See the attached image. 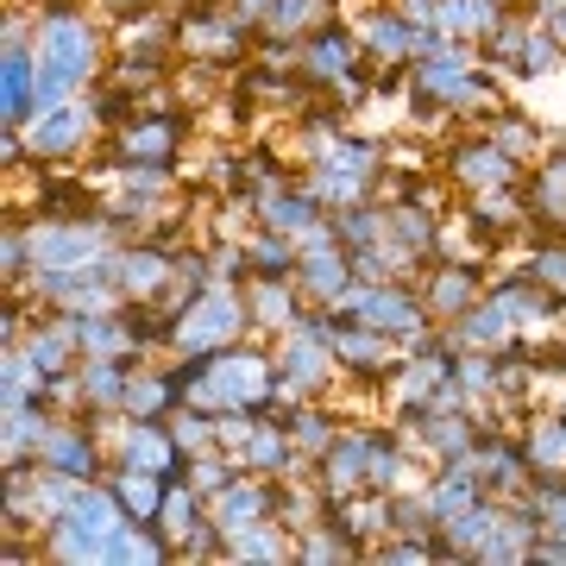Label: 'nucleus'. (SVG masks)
I'll list each match as a JSON object with an SVG mask.
<instances>
[{
    "label": "nucleus",
    "mask_w": 566,
    "mask_h": 566,
    "mask_svg": "<svg viewBox=\"0 0 566 566\" xmlns=\"http://www.w3.org/2000/svg\"><path fill=\"white\" fill-rule=\"evenodd\" d=\"M95 51H102V44H95V25L76 20L57 0L51 20H44V32H39V51H32V57H39V114L70 102L82 82L95 76Z\"/></svg>",
    "instance_id": "1"
},
{
    "label": "nucleus",
    "mask_w": 566,
    "mask_h": 566,
    "mask_svg": "<svg viewBox=\"0 0 566 566\" xmlns=\"http://www.w3.org/2000/svg\"><path fill=\"white\" fill-rule=\"evenodd\" d=\"M252 315V308L233 296V290H202L196 303H182L177 315V334L170 340L182 346V353H196V359H208V353H221L233 334H240V322Z\"/></svg>",
    "instance_id": "2"
},
{
    "label": "nucleus",
    "mask_w": 566,
    "mask_h": 566,
    "mask_svg": "<svg viewBox=\"0 0 566 566\" xmlns=\"http://www.w3.org/2000/svg\"><path fill=\"white\" fill-rule=\"evenodd\" d=\"M107 252V233L95 221H76V227H39V240H32V271L51 277V271H76V264H95Z\"/></svg>",
    "instance_id": "3"
},
{
    "label": "nucleus",
    "mask_w": 566,
    "mask_h": 566,
    "mask_svg": "<svg viewBox=\"0 0 566 566\" xmlns=\"http://www.w3.org/2000/svg\"><path fill=\"white\" fill-rule=\"evenodd\" d=\"M340 233H334V227H315V233H308L303 240V252H296V283H303L308 296H327V303H340V290H346V271H353V259H346L340 245Z\"/></svg>",
    "instance_id": "4"
},
{
    "label": "nucleus",
    "mask_w": 566,
    "mask_h": 566,
    "mask_svg": "<svg viewBox=\"0 0 566 566\" xmlns=\"http://www.w3.org/2000/svg\"><path fill=\"white\" fill-rule=\"evenodd\" d=\"M327 359H334V346L322 340V334H308V327H296L290 334V346H283V390L303 403V397H315V390L327 385Z\"/></svg>",
    "instance_id": "5"
},
{
    "label": "nucleus",
    "mask_w": 566,
    "mask_h": 566,
    "mask_svg": "<svg viewBox=\"0 0 566 566\" xmlns=\"http://www.w3.org/2000/svg\"><path fill=\"white\" fill-rule=\"evenodd\" d=\"M371 453H378L371 434H346V441L327 447V497H334V504H340V497H359V491L371 485Z\"/></svg>",
    "instance_id": "6"
},
{
    "label": "nucleus",
    "mask_w": 566,
    "mask_h": 566,
    "mask_svg": "<svg viewBox=\"0 0 566 566\" xmlns=\"http://www.w3.org/2000/svg\"><path fill=\"white\" fill-rule=\"evenodd\" d=\"M453 177L472 182V189H510V182H516V158H510L497 139L460 145V151H453Z\"/></svg>",
    "instance_id": "7"
},
{
    "label": "nucleus",
    "mask_w": 566,
    "mask_h": 566,
    "mask_svg": "<svg viewBox=\"0 0 566 566\" xmlns=\"http://www.w3.org/2000/svg\"><path fill=\"white\" fill-rule=\"evenodd\" d=\"M277 504L283 497L277 491H264V485H227L221 504H214V528H221V535H245V528H259Z\"/></svg>",
    "instance_id": "8"
},
{
    "label": "nucleus",
    "mask_w": 566,
    "mask_h": 566,
    "mask_svg": "<svg viewBox=\"0 0 566 566\" xmlns=\"http://www.w3.org/2000/svg\"><path fill=\"white\" fill-rule=\"evenodd\" d=\"M39 460H44V472H57V479H88V472H95V441L76 434V428H51L39 441Z\"/></svg>",
    "instance_id": "9"
},
{
    "label": "nucleus",
    "mask_w": 566,
    "mask_h": 566,
    "mask_svg": "<svg viewBox=\"0 0 566 566\" xmlns=\"http://www.w3.org/2000/svg\"><path fill=\"white\" fill-rule=\"evenodd\" d=\"M177 453H182L177 434L151 428V416L126 434V465H139V472H164V479H177Z\"/></svg>",
    "instance_id": "10"
},
{
    "label": "nucleus",
    "mask_w": 566,
    "mask_h": 566,
    "mask_svg": "<svg viewBox=\"0 0 566 566\" xmlns=\"http://www.w3.org/2000/svg\"><path fill=\"white\" fill-rule=\"evenodd\" d=\"M164 277H177V264L164 259V245H145V252H126L114 264V283H120L126 296H158Z\"/></svg>",
    "instance_id": "11"
},
{
    "label": "nucleus",
    "mask_w": 566,
    "mask_h": 566,
    "mask_svg": "<svg viewBox=\"0 0 566 566\" xmlns=\"http://www.w3.org/2000/svg\"><path fill=\"white\" fill-rule=\"evenodd\" d=\"M82 133H88V114H82V107H70V102L44 107V114H39V158H63V151H76Z\"/></svg>",
    "instance_id": "12"
},
{
    "label": "nucleus",
    "mask_w": 566,
    "mask_h": 566,
    "mask_svg": "<svg viewBox=\"0 0 566 566\" xmlns=\"http://www.w3.org/2000/svg\"><path fill=\"white\" fill-rule=\"evenodd\" d=\"M70 346H82V340H76V315H70V322L39 327L25 353H32V365H39V378H63V365H70Z\"/></svg>",
    "instance_id": "13"
},
{
    "label": "nucleus",
    "mask_w": 566,
    "mask_h": 566,
    "mask_svg": "<svg viewBox=\"0 0 566 566\" xmlns=\"http://www.w3.org/2000/svg\"><path fill=\"white\" fill-rule=\"evenodd\" d=\"M322 196H315V189H308V196H271V202H264V221H271V233H315V227H322Z\"/></svg>",
    "instance_id": "14"
},
{
    "label": "nucleus",
    "mask_w": 566,
    "mask_h": 566,
    "mask_svg": "<svg viewBox=\"0 0 566 566\" xmlns=\"http://www.w3.org/2000/svg\"><path fill=\"white\" fill-rule=\"evenodd\" d=\"M434 44V25H403V20H390V13H371V51L378 57H409V51H428Z\"/></svg>",
    "instance_id": "15"
},
{
    "label": "nucleus",
    "mask_w": 566,
    "mask_h": 566,
    "mask_svg": "<svg viewBox=\"0 0 566 566\" xmlns=\"http://www.w3.org/2000/svg\"><path fill=\"white\" fill-rule=\"evenodd\" d=\"M245 308L259 315V327H290V322H303V315H296V303H290V290H283V277H264V271H259V283L245 290Z\"/></svg>",
    "instance_id": "16"
},
{
    "label": "nucleus",
    "mask_w": 566,
    "mask_h": 566,
    "mask_svg": "<svg viewBox=\"0 0 566 566\" xmlns=\"http://www.w3.org/2000/svg\"><path fill=\"white\" fill-rule=\"evenodd\" d=\"M114 491L126 497V510H133L139 523H158V510H164V472H139V465H126Z\"/></svg>",
    "instance_id": "17"
},
{
    "label": "nucleus",
    "mask_w": 566,
    "mask_h": 566,
    "mask_svg": "<svg viewBox=\"0 0 566 566\" xmlns=\"http://www.w3.org/2000/svg\"><path fill=\"white\" fill-rule=\"evenodd\" d=\"M497 20H504V13H497L491 0H441V7H434V25L453 32V39H465V32H491Z\"/></svg>",
    "instance_id": "18"
},
{
    "label": "nucleus",
    "mask_w": 566,
    "mask_h": 566,
    "mask_svg": "<svg viewBox=\"0 0 566 566\" xmlns=\"http://www.w3.org/2000/svg\"><path fill=\"white\" fill-rule=\"evenodd\" d=\"M472 303H479V283L465 277V271H441V277L428 283V315H453L460 322Z\"/></svg>",
    "instance_id": "19"
},
{
    "label": "nucleus",
    "mask_w": 566,
    "mask_h": 566,
    "mask_svg": "<svg viewBox=\"0 0 566 566\" xmlns=\"http://www.w3.org/2000/svg\"><path fill=\"white\" fill-rule=\"evenodd\" d=\"M126 158H145V164H164L177 151V120H145V126H126Z\"/></svg>",
    "instance_id": "20"
},
{
    "label": "nucleus",
    "mask_w": 566,
    "mask_h": 566,
    "mask_svg": "<svg viewBox=\"0 0 566 566\" xmlns=\"http://www.w3.org/2000/svg\"><path fill=\"white\" fill-rule=\"evenodd\" d=\"M327 13H334V0H271V13H264V20H271L277 39H296V32H308V25L327 20Z\"/></svg>",
    "instance_id": "21"
},
{
    "label": "nucleus",
    "mask_w": 566,
    "mask_h": 566,
    "mask_svg": "<svg viewBox=\"0 0 566 566\" xmlns=\"http://www.w3.org/2000/svg\"><path fill=\"white\" fill-rule=\"evenodd\" d=\"M346 63H353V39L346 32H322L308 44V76L315 82H346Z\"/></svg>",
    "instance_id": "22"
},
{
    "label": "nucleus",
    "mask_w": 566,
    "mask_h": 566,
    "mask_svg": "<svg viewBox=\"0 0 566 566\" xmlns=\"http://www.w3.org/2000/svg\"><path fill=\"white\" fill-rule=\"evenodd\" d=\"M385 240L409 259V252H428L434 245V227H428L422 208H397V214H385Z\"/></svg>",
    "instance_id": "23"
},
{
    "label": "nucleus",
    "mask_w": 566,
    "mask_h": 566,
    "mask_svg": "<svg viewBox=\"0 0 566 566\" xmlns=\"http://www.w3.org/2000/svg\"><path fill=\"white\" fill-rule=\"evenodd\" d=\"M566 465V422H542L535 434H528V472H560Z\"/></svg>",
    "instance_id": "24"
},
{
    "label": "nucleus",
    "mask_w": 566,
    "mask_h": 566,
    "mask_svg": "<svg viewBox=\"0 0 566 566\" xmlns=\"http://www.w3.org/2000/svg\"><path fill=\"white\" fill-rule=\"evenodd\" d=\"M82 385H88V397H95V403H120V397H126V371L102 353V359L88 365V378H82Z\"/></svg>",
    "instance_id": "25"
},
{
    "label": "nucleus",
    "mask_w": 566,
    "mask_h": 566,
    "mask_svg": "<svg viewBox=\"0 0 566 566\" xmlns=\"http://www.w3.org/2000/svg\"><path fill=\"white\" fill-rule=\"evenodd\" d=\"M560 51H566V44L554 39V32H528V39H523V76H547V70L560 63Z\"/></svg>",
    "instance_id": "26"
},
{
    "label": "nucleus",
    "mask_w": 566,
    "mask_h": 566,
    "mask_svg": "<svg viewBox=\"0 0 566 566\" xmlns=\"http://www.w3.org/2000/svg\"><path fill=\"white\" fill-rule=\"evenodd\" d=\"M227 554H233V560H283L290 547H283L277 535H264V523H259V528H245V535H233Z\"/></svg>",
    "instance_id": "27"
},
{
    "label": "nucleus",
    "mask_w": 566,
    "mask_h": 566,
    "mask_svg": "<svg viewBox=\"0 0 566 566\" xmlns=\"http://www.w3.org/2000/svg\"><path fill=\"white\" fill-rule=\"evenodd\" d=\"M158 523L170 528V535H196V491L170 485V497H164V510H158Z\"/></svg>",
    "instance_id": "28"
},
{
    "label": "nucleus",
    "mask_w": 566,
    "mask_h": 566,
    "mask_svg": "<svg viewBox=\"0 0 566 566\" xmlns=\"http://www.w3.org/2000/svg\"><path fill=\"white\" fill-rule=\"evenodd\" d=\"M245 465H259V472H277L283 465V441H277V422L271 428H259V434H252V441H245V453H240Z\"/></svg>",
    "instance_id": "29"
},
{
    "label": "nucleus",
    "mask_w": 566,
    "mask_h": 566,
    "mask_svg": "<svg viewBox=\"0 0 566 566\" xmlns=\"http://www.w3.org/2000/svg\"><path fill=\"white\" fill-rule=\"evenodd\" d=\"M290 434H296V441H303L308 453H327V447L340 441V434L327 428V416H290Z\"/></svg>",
    "instance_id": "30"
},
{
    "label": "nucleus",
    "mask_w": 566,
    "mask_h": 566,
    "mask_svg": "<svg viewBox=\"0 0 566 566\" xmlns=\"http://www.w3.org/2000/svg\"><path fill=\"white\" fill-rule=\"evenodd\" d=\"M453 378H460L465 390H485V385H497V359H485V353H465V359L453 365Z\"/></svg>",
    "instance_id": "31"
},
{
    "label": "nucleus",
    "mask_w": 566,
    "mask_h": 566,
    "mask_svg": "<svg viewBox=\"0 0 566 566\" xmlns=\"http://www.w3.org/2000/svg\"><path fill=\"white\" fill-rule=\"evenodd\" d=\"M177 447H182V453H202V447H214V422H202V416H182V422H177Z\"/></svg>",
    "instance_id": "32"
},
{
    "label": "nucleus",
    "mask_w": 566,
    "mask_h": 566,
    "mask_svg": "<svg viewBox=\"0 0 566 566\" xmlns=\"http://www.w3.org/2000/svg\"><path fill=\"white\" fill-rule=\"evenodd\" d=\"M528 277H535V283H554V290H560V283H566V245H547L542 259L528 264Z\"/></svg>",
    "instance_id": "33"
},
{
    "label": "nucleus",
    "mask_w": 566,
    "mask_h": 566,
    "mask_svg": "<svg viewBox=\"0 0 566 566\" xmlns=\"http://www.w3.org/2000/svg\"><path fill=\"white\" fill-rule=\"evenodd\" d=\"M196 485H202V491H227V485H233V465H227V460H202V465H196Z\"/></svg>",
    "instance_id": "34"
},
{
    "label": "nucleus",
    "mask_w": 566,
    "mask_h": 566,
    "mask_svg": "<svg viewBox=\"0 0 566 566\" xmlns=\"http://www.w3.org/2000/svg\"><path fill=\"white\" fill-rule=\"evenodd\" d=\"M516 158V151H528V126H523V114H504V139H497Z\"/></svg>",
    "instance_id": "35"
},
{
    "label": "nucleus",
    "mask_w": 566,
    "mask_h": 566,
    "mask_svg": "<svg viewBox=\"0 0 566 566\" xmlns=\"http://www.w3.org/2000/svg\"><path fill=\"white\" fill-rule=\"evenodd\" d=\"M233 13H240V20H245V25H259V20H264V13H271V0H240V7H233Z\"/></svg>",
    "instance_id": "36"
},
{
    "label": "nucleus",
    "mask_w": 566,
    "mask_h": 566,
    "mask_svg": "<svg viewBox=\"0 0 566 566\" xmlns=\"http://www.w3.org/2000/svg\"><path fill=\"white\" fill-rule=\"evenodd\" d=\"M547 32L566 44V0H554V7H547Z\"/></svg>",
    "instance_id": "37"
},
{
    "label": "nucleus",
    "mask_w": 566,
    "mask_h": 566,
    "mask_svg": "<svg viewBox=\"0 0 566 566\" xmlns=\"http://www.w3.org/2000/svg\"><path fill=\"white\" fill-rule=\"evenodd\" d=\"M114 7H139V0H114Z\"/></svg>",
    "instance_id": "38"
},
{
    "label": "nucleus",
    "mask_w": 566,
    "mask_h": 566,
    "mask_svg": "<svg viewBox=\"0 0 566 566\" xmlns=\"http://www.w3.org/2000/svg\"><path fill=\"white\" fill-rule=\"evenodd\" d=\"M560 422H566V409H560Z\"/></svg>",
    "instance_id": "39"
}]
</instances>
